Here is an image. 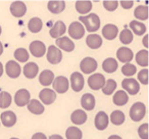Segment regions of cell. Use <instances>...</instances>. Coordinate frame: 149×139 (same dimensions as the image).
<instances>
[{"mask_svg": "<svg viewBox=\"0 0 149 139\" xmlns=\"http://www.w3.org/2000/svg\"><path fill=\"white\" fill-rule=\"evenodd\" d=\"M42 21L39 17H33V19L30 20L29 24H28V28L32 33H38V32L41 31L42 29Z\"/></svg>", "mask_w": 149, "mask_h": 139, "instance_id": "obj_32", "label": "cell"}, {"mask_svg": "<svg viewBox=\"0 0 149 139\" xmlns=\"http://www.w3.org/2000/svg\"><path fill=\"white\" fill-rule=\"evenodd\" d=\"M65 136L68 139H82V131L77 127H68L65 132Z\"/></svg>", "mask_w": 149, "mask_h": 139, "instance_id": "obj_34", "label": "cell"}, {"mask_svg": "<svg viewBox=\"0 0 149 139\" xmlns=\"http://www.w3.org/2000/svg\"><path fill=\"white\" fill-rule=\"evenodd\" d=\"M38 72H39V68L35 62H28L25 66H24V75L28 78V79H33L37 76Z\"/></svg>", "mask_w": 149, "mask_h": 139, "instance_id": "obj_21", "label": "cell"}, {"mask_svg": "<svg viewBox=\"0 0 149 139\" xmlns=\"http://www.w3.org/2000/svg\"><path fill=\"white\" fill-rule=\"evenodd\" d=\"M122 86L125 90H126L128 93L135 95L139 92L140 90V85L137 82V80L133 79V78H126V79L123 80Z\"/></svg>", "mask_w": 149, "mask_h": 139, "instance_id": "obj_5", "label": "cell"}, {"mask_svg": "<svg viewBox=\"0 0 149 139\" xmlns=\"http://www.w3.org/2000/svg\"><path fill=\"white\" fill-rule=\"evenodd\" d=\"M56 45L60 48V49L64 50V51L70 52L74 49V44L70 38L65 37V36H62L60 38H57L56 39Z\"/></svg>", "mask_w": 149, "mask_h": 139, "instance_id": "obj_16", "label": "cell"}, {"mask_svg": "<svg viewBox=\"0 0 149 139\" xmlns=\"http://www.w3.org/2000/svg\"><path fill=\"white\" fill-rule=\"evenodd\" d=\"M79 20L85 25L86 30L88 32H91V33L92 32H96L100 27V19L95 13H90V15H85V17L81 15L79 17Z\"/></svg>", "mask_w": 149, "mask_h": 139, "instance_id": "obj_1", "label": "cell"}, {"mask_svg": "<svg viewBox=\"0 0 149 139\" xmlns=\"http://www.w3.org/2000/svg\"><path fill=\"white\" fill-rule=\"evenodd\" d=\"M86 43H87L88 47L92 48V49H97L102 45V39L99 35H88L86 38Z\"/></svg>", "mask_w": 149, "mask_h": 139, "instance_id": "obj_24", "label": "cell"}, {"mask_svg": "<svg viewBox=\"0 0 149 139\" xmlns=\"http://www.w3.org/2000/svg\"><path fill=\"white\" fill-rule=\"evenodd\" d=\"M65 31H66V27H65V25H64V23L61 21H58V22H56L53 27L50 29L49 33L52 38H56V39H57V38L62 37V35L65 33Z\"/></svg>", "mask_w": 149, "mask_h": 139, "instance_id": "obj_17", "label": "cell"}, {"mask_svg": "<svg viewBox=\"0 0 149 139\" xmlns=\"http://www.w3.org/2000/svg\"><path fill=\"white\" fill-rule=\"evenodd\" d=\"M30 51L36 57H42L46 52L45 44L41 41H38V40L33 41L30 44Z\"/></svg>", "mask_w": 149, "mask_h": 139, "instance_id": "obj_13", "label": "cell"}, {"mask_svg": "<svg viewBox=\"0 0 149 139\" xmlns=\"http://www.w3.org/2000/svg\"><path fill=\"white\" fill-rule=\"evenodd\" d=\"M70 86L72 90L76 92H80L84 87V77L81 73L74 72L70 76Z\"/></svg>", "mask_w": 149, "mask_h": 139, "instance_id": "obj_8", "label": "cell"}, {"mask_svg": "<svg viewBox=\"0 0 149 139\" xmlns=\"http://www.w3.org/2000/svg\"><path fill=\"white\" fill-rule=\"evenodd\" d=\"M103 6L108 11H113L118 8V1H103Z\"/></svg>", "mask_w": 149, "mask_h": 139, "instance_id": "obj_44", "label": "cell"}, {"mask_svg": "<svg viewBox=\"0 0 149 139\" xmlns=\"http://www.w3.org/2000/svg\"><path fill=\"white\" fill-rule=\"evenodd\" d=\"M32 139H47V137L44 133H36V134L33 135Z\"/></svg>", "mask_w": 149, "mask_h": 139, "instance_id": "obj_46", "label": "cell"}, {"mask_svg": "<svg viewBox=\"0 0 149 139\" xmlns=\"http://www.w3.org/2000/svg\"><path fill=\"white\" fill-rule=\"evenodd\" d=\"M116 56H118V59H120V61L124 62V64H130V61L134 57V54L130 48L120 47L116 51Z\"/></svg>", "mask_w": 149, "mask_h": 139, "instance_id": "obj_14", "label": "cell"}, {"mask_svg": "<svg viewBox=\"0 0 149 139\" xmlns=\"http://www.w3.org/2000/svg\"><path fill=\"white\" fill-rule=\"evenodd\" d=\"M136 61L139 66L146 68L148 66V51L147 50H140L136 54Z\"/></svg>", "mask_w": 149, "mask_h": 139, "instance_id": "obj_35", "label": "cell"}, {"mask_svg": "<svg viewBox=\"0 0 149 139\" xmlns=\"http://www.w3.org/2000/svg\"><path fill=\"white\" fill-rule=\"evenodd\" d=\"M118 64L116 59L111 58V57L106 58L103 61V64H102V68H103L106 73H113V72H116V70H118Z\"/></svg>", "mask_w": 149, "mask_h": 139, "instance_id": "obj_29", "label": "cell"}, {"mask_svg": "<svg viewBox=\"0 0 149 139\" xmlns=\"http://www.w3.org/2000/svg\"><path fill=\"white\" fill-rule=\"evenodd\" d=\"M120 5L123 6V8L125 9H129L131 8V7L133 6V4H134V1H120Z\"/></svg>", "mask_w": 149, "mask_h": 139, "instance_id": "obj_45", "label": "cell"}, {"mask_svg": "<svg viewBox=\"0 0 149 139\" xmlns=\"http://www.w3.org/2000/svg\"><path fill=\"white\" fill-rule=\"evenodd\" d=\"M30 92L27 89H19L15 95V101L17 106H25L30 101Z\"/></svg>", "mask_w": 149, "mask_h": 139, "instance_id": "obj_11", "label": "cell"}, {"mask_svg": "<svg viewBox=\"0 0 149 139\" xmlns=\"http://www.w3.org/2000/svg\"><path fill=\"white\" fill-rule=\"evenodd\" d=\"M2 52H3V45H2V43L0 42V55L2 54Z\"/></svg>", "mask_w": 149, "mask_h": 139, "instance_id": "obj_51", "label": "cell"}, {"mask_svg": "<svg viewBox=\"0 0 149 139\" xmlns=\"http://www.w3.org/2000/svg\"><path fill=\"white\" fill-rule=\"evenodd\" d=\"M27 11V6L23 1H15L10 5V13L13 17H22L26 15Z\"/></svg>", "mask_w": 149, "mask_h": 139, "instance_id": "obj_12", "label": "cell"}, {"mask_svg": "<svg viewBox=\"0 0 149 139\" xmlns=\"http://www.w3.org/2000/svg\"><path fill=\"white\" fill-rule=\"evenodd\" d=\"M108 139H122V137L118 136V135H111V136L108 137Z\"/></svg>", "mask_w": 149, "mask_h": 139, "instance_id": "obj_49", "label": "cell"}, {"mask_svg": "<svg viewBox=\"0 0 149 139\" xmlns=\"http://www.w3.org/2000/svg\"><path fill=\"white\" fill-rule=\"evenodd\" d=\"M120 40L124 44H130L133 41V34L131 30L127 29V28L123 30L120 34Z\"/></svg>", "mask_w": 149, "mask_h": 139, "instance_id": "obj_40", "label": "cell"}, {"mask_svg": "<svg viewBox=\"0 0 149 139\" xmlns=\"http://www.w3.org/2000/svg\"><path fill=\"white\" fill-rule=\"evenodd\" d=\"M70 120L74 124L76 125H82L87 121V115L83 110H74L70 116Z\"/></svg>", "mask_w": 149, "mask_h": 139, "instance_id": "obj_23", "label": "cell"}, {"mask_svg": "<svg viewBox=\"0 0 149 139\" xmlns=\"http://www.w3.org/2000/svg\"><path fill=\"white\" fill-rule=\"evenodd\" d=\"M54 81V74L49 70H45L43 71L39 76V82L41 85L43 86H48L50 84H52V82Z\"/></svg>", "mask_w": 149, "mask_h": 139, "instance_id": "obj_25", "label": "cell"}, {"mask_svg": "<svg viewBox=\"0 0 149 139\" xmlns=\"http://www.w3.org/2000/svg\"><path fill=\"white\" fill-rule=\"evenodd\" d=\"M28 110L34 115H41L44 112V106L40 103L39 100L31 99L28 103Z\"/></svg>", "mask_w": 149, "mask_h": 139, "instance_id": "obj_27", "label": "cell"}, {"mask_svg": "<svg viewBox=\"0 0 149 139\" xmlns=\"http://www.w3.org/2000/svg\"><path fill=\"white\" fill-rule=\"evenodd\" d=\"M47 7L52 13H60L65 8V2L64 1H49Z\"/></svg>", "mask_w": 149, "mask_h": 139, "instance_id": "obj_28", "label": "cell"}, {"mask_svg": "<svg viewBox=\"0 0 149 139\" xmlns=\"http://www.w3.org/2000/svg\"><path fill=\"white\" fill-rule=\"evenodd\" d=\"M39 97L44 104H51L56 99V93L52 89L45 88L39 93Z\"/></svg>", "mask_w": 149, "mask_h": 139, "instance_id": "obj_15", "label": "cell"}, {"mask_svg": "<svg viewBox=\"0 0 149 139\" xmlns=\"http://www.w3.org/2000/svg\"><path fill=\"white\" fill-rule=\"evenodd\" d=\"M49 139H63L60 135H57V134H54V135H51L49 137Z\"/></svg>", "mask_w": 149, "mask_h": 139, "instance_id": "obj_48", "label": "cell"}, {"mask_svg": "<svg viewBox=\"0 0 149 139\" xmlns=\"http://www.w3.org/2000/svg\"><path fill=\"white\" fill-rule=\"evenodd\" d=\"M76 9L81 15H86L92 9V2L91 1H77Z\"/></svg>", "mask_w": 149, "mask_h": 139, "instance_id": "obj_30", "label": "cell"}, {"mask_svg": "<svg viewBox=\"0 0 149 139\" xmlns=\"http://www.w3.org/2000/svg\"><path fill=\"white\" fill-rule=\"evenodd\" d=\"M116 82L112 79H108L105 82L104 86L102 87V92L104 94H106V95H110L116 90Z\"/></svg>", "mask_w": 149, "mask_h": 139, "instance_id": "obj_38", "label": "cell"}, {"mask_svg": "<svg viewBox=\"0 0 149 139\" xmlns=\"http://www.w3.org/2000/svg\"><path fill=\"white\" fill-rule=\"evenodd\" d=\"M3 75V66H2V64L0 62V77Z\"/></svg>", "mask_w": 149, "mask_h": 139, "instance_id": "obj_50", "label": "cell"}, {"mask_svg": "<svg viewBox=\"0 0 149 139\" xmlns=\"http://www.w3.org/2000/svg\"><path fill=\"white\" fill-rule=\"evenodd\" d=\"M11 95L8 92H0V108H7L11 104Z\"/></svg>", "mask_w": 149, "mask_h": 139, "instance_id": "obj_37", "label": "cell"}, {"mask_svg": "<svg viewBox=\"0 0 149 139\" xmlns=\"http://www.w3.org/2000/svg\"><path fill=\"white\" fill-rule=\"evenodd\" d=\"M136 72H137V68L132 64H126L122 68V73L124 74L125 76H128V77L133 76Z\"/></svg>", "mask_w": 149, "mask_h": 139, "instance_id": "obj_41", "label": "cell"}, {"mask_svg": "<svg viewBox=\"0 0 149 139\" xmlns=\"http://www.w3.org/2000/svg\"><path fill=\"white\" fill-rule=\"evenodd\" d=\"M80 68L84 74H91L97 68V61L92 57H85L80 64Z\"/></svg>", "mask_w": 149, "mask_h": 139, "instance_id": "obj_7", "label": "cell"}, {"mask_svg": "<svg viewBox=\"0 0 149 139\" xmlns=\"http://www.w3.org/2000/svg\"><path fill=\"white\" fill-rule=\"evenodd\" d=\"M118 27L116 25H112V24H107L102 29V35L107 40H113L118 36Z\"/></svg>", "mask_w": 149, "mask_h": 139, "instance_id": "obj_19", "label": "cell"}, {"mask_svg": "<svg viewBox=\"0 0 149 139\" xmlns=\"http://www.w3.org/2000/svg\"><path fill=\"white\" fill-rule=\"evenodd\" d=\"M10 139H19V138H15V137H13V138H10Z\"/></svg>", "mask_w": 149, "mask_h": 139, "instance_id": "obj_52", "label": "cell"}, {"mask_svg": "<svg viewBox=\"0 0 149 139\" xmlns=\"http://www.w3.org/2000/svg\"><path fill=\"white\" fill-rule=\"evenodd\" d=\"M88 84H89V87L93 90H99L105 84V78L103 75L97 73L93 74L92 76H90L89 79H88Z\"/></svg>", "mask_w": 149, "mask_h": 139, "instance_id": "obj_6", "label": "cell"}, {"mask_svg": "<svg viewBox=\"0 0 149 139\" xmlns=\"http://www.w3.org/2000/svg\"><path fill=\"white\" fill-rule=\"evenodd\" d=\"M47 59L52 64H59L62 59V52L56 46L50 45L47 50Z\"/></svg>", "mask_w": 149, "mask_h": 139, "instance_id": "obj_4", "label": "cell"}, {"mask_svg": "<svg viewBox=\"0 0 149 139\" xmlns=\"http://www.w3.org/2000/svg\"><path fill=\"white\" fill-rule=\"evenodd\" d=\"M130 28L134 34L138 36H142L143 34L146 32V27H145L144 24H142L139 21H132L130 23Z\"/></svg>", "mask_w": 149, "mask_h": 139, "instance_id": "obj_31", "label": "cell"}, {"mask_svg": "<svg viewBox=\"0 0 149 139\" xmlns=\"http://www.w3.org/2000/svg\"><path fill=\"white\" fill-rule=\"evenodd\" d=\"M5 71H6V74L8 77L13 78V79H15L17 78L19 75H21V66L15 60H9L8 62L5 66Z\"/></svg>", "mask_w": 149, "mask_h": 139, "instance_id": "obj_10", "label": "cell"}, {"mask_svg": "<svg viewBox=\"0 0 149 139\" xmlns=\"http://www.w3.org/2000/svg\"><path fill=\"white\" fill-rule=\"evenodd\" d=\"M68 87H70L68 80L63 76H59L53 81V88L58 93H65L68 90Z\"/></svg>", "mask_w": 149, "mask_h": 139, "instance_id": "obj_9", "label": "cell"}, {"mask_svg": "<svg viewBox=\"0 0 149 139\" xmlns=\"http://www.w3.org/2000/svg\"><path fill=\"white\" fill-rule=\"evenodd\" d=\"M0 34H1V27H0Z\"/></svg>", "mask_w": 149, "mask_h": 139, "instance_id": "obj_53", "label": "cell"}, {"mask_svg": "<svg viewBox=\"0 0 149 139\" xmlns=\"http://www.w3.org/2000/svg\"><path fill=\"white\" fill-rule=\"evenodd\" d=\"M15 57L19 62H26L29 59V52L25 48H19L15 51Z\"/></svg>", "mask_w": 149, "mask_h": 139, "instance_id": "obj_39", "label": "cell"}, {"mask_svg": "<svg viewBox=\"0 0 149 139\" xmlns=\"http://www.w3.org/2000/svg\"><path fill=\"white\" fill-rule=\"evenodd\" d=\"M81 104L85 110H92L95 106V97L90 93L84 94L81 98Z\"/></svg>", "mask_w": 149, "mask_h": 139, "instance_id": "obj_22", "label": "cell"}, {"mask_svg": "<svg viewBox=\"0 0 149 139\" xmlns=\"http://www.w3.org/2000/svg\"><path fill=\"white\" fill-rule=\"evenodd\" d=\"M112 100H113V103L116 104V105H118V106L125 105V104L129 101L128 94H127V92L123 91V90H118V92L114 93Z\"/></svg>", "mask_w": 149, "mask_h": 139, "instance_id": "obj_26", "label": "cell"}, {"mask_svg": "<svg viewBox=\"0 0 149 139\" xmlns=\"http://www.w3.org/2000/svg\"><path fill=\"white\" fill-rule=\"evenodd\" d=\"M109 118L104 112H99L95 117V127L98 130H104L107 128Z\"/></svg>", "mask_w": 149, "mask_h": 139, "instance_id": "obj_18", "label": "cell"}, {"mask_svg": "<svg viewBox=\"0 0 149 139\" xmlns=\"http://www.w3.org/2000/svg\"><path fill=\"white\" fill-rule=\"evenodd\" d=\"M68 35L74 39H81L85 35V28L79 22H74L68 27Z\"/></svg>", "mask_w": 149, "mask_h": 139, "instance_id": "obj_3", "label": "cell"}, {"mask_svg": "<svg viewBox=\"0 0 149 139\" xmlns=\"http://www.w3.org/2000/svg\"><path fill=\"white\" fill-rule=\"evenodd\" d=\"M134 15L136 19L140 20V21H146L148 19V8H147V6H143V5L137 6L134 11Z\"/></svg>", "mask_w": 149, "mask_h": 139, "instance_id": "obj_33", "label": "cell"}, {"mask_svg": "<svg viewBox=\"0 0 149 139\" xmlns=\"http://www.w3.org/2000/svg\"><path fill=\"white\" fill-rule=\"evenodd\" d=\"M1 122L5 127H13L17 123V116L13 112L7 110L1 114Z\"/></svg>", "mask_w": 149, "mask_h": 139, "instance_id": "obj_20", "label": "cell"}, {"mask_svg": "<svg viewBox=\"0 0 149 139\" xmlns=\"http://www.w3.org/2000/svg\"><path fill=\"white\" fill-rule=\"evenodd\" d=\"M138 80L143 85H147L148 84V70L147 68H143L142 71L139 72Z\"/></svg>", "mask_w": 149, "mask_h": 139, "instance_id": "obj_42", "label": "cell"}, {"mask_svg": "<svg viewBox=\"0 0 149 139\" xmlns=\"http://www.w3.org/2000/svg\"><path fill=\"white\" fill-rule=\"evenodd\" d=\"M143 45L145 46V47H148V36H145L144 39H143Z\"/></svg>", "mask_w": 149, "mask_h": 139, "instance_id": "obj_47", "label": "cell"}, {"mask_svg": "<svg viewBox=\"0 0 149 139\" xmlns=\"http://www.w3.org/2000/svg\"><path fill=\"white\" fill-rule=\"evenodd\" d=\"M138 134L141 139H148V124H143L139 127Z\"/></svg>", "mask_w": 149, "mask_h": 139, "instance_id": "obj_43", "label": "cell"}, {"mask_svg": "<svg viewBox=\"0 0 149 139\" xmlns=\"http://www.w3.org/2000/svg\"><path fill=\"white\" fill-rule=\"evenodd\" d=\"M146 114V108L142 102H136L130 108V117L134 122H139L144 118Z\"/></svg>", "mask_w": 149, "mask_h": 139, "instance_id": "obj_2", "label": "cell"}, {"mask_svg": "<svg viewBox=\"0 0 149 139\" xmlns=\"http://www.w3.org/2000/svg\"><path fill=\"white\" fill-rule=\"evenodd\" d=\"M110 121L113 125H122L125 122V114L120 110H114L110 115Z\"/></svg>", "mask_w": 149, "mask_h": 139, "instance_id": "obj_36", "label": "cell"}]
</instances>
